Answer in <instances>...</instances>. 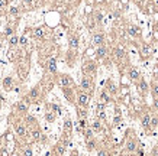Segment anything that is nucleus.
I'll list each match as a JSON object with an SVG mask.
<instances>
[{"label":"nucleus","instance_id":"f257e3e1","mask_svg":"<svg viewBox=\"0 0 158 156\" xmlns=\"http://www.w3.org/2000/svg\"><path fill=\"white\" fill-rule=\"evenodd\" d=\"M90 103V96L84 93V91H81L79 93V96H77V104H79L80 107H83V109H86L87 106Z\"/></svg>","mask_w":158,"mask_h":156},{"label":"nucleus","instance_id":"f03ea898","mask_svg":"<svg viewBox=\"0 0 158 156\" xmlns=\"http://www.w3.org/2000/svg\"><path fill=\"white\" fill-rule=\"evenodd\" d=\"M58 83L62 88H68V87H71V85L74 84V81H72V78L70 77V75H61L58 80Z\"/></svg>","mask_w":158,"mask_h":156},{"label":"nucleus","instance_id":"7ed1b4c3","mask_svg":"<svg viewBox=\"0 0 158 156\" xmlns=\"http://www.w3.org/2000/svg\"><path fill=\"white\" fill-rule=\"evenodd\" d=\"M28 103H31V101H38V98H39V88L38 87H33L32 90L29 91V94H28Z\"/></svg>","mask_w":158,"mask_h":156},{"label":"nucleus","instance_id":"20e7f679","mask_svg":"<svg viewBox=\"0 0 158 156\" xmlns=\"http://www.w3.org/2000/svg\"><path fill=\"white\" fill-rule=\"evenodd\" d=\"M93 44L97 46H102L105 44V35L103 33H94L93 35Z\"/></svg>","mask_w":158,"mask_h":156},{"label":"nucleus","instance_id":"39448f33","mask_svg":"<svg viewBox=\"0 0 158 156\" xmlns=\"http://www.w3.org/2000/svg\"><path fill=\"white\" fill-rule=\"evenodd\" d=\"M81 90L83 91H90L92 90V81H90V78L87 77H83V80H81Z\"/></svg>","mask_w":158,"mask_h":156},{"label":"nucleus","instance_id":"423d86ee","mask_svg":"<svg viewBox=\"0 0 158 156\" xmlns=\"http://www.w3.org/2000/svg\"><path fill=\"white\" fill-rule=\"evenodd\" d=\"M16 109H18V111H20V113H26V111L29 110V104H28L25 100H22V101H19V103L16 104Z\"/></svg>","mask_w":158,"mask_h":156},{"label":"nucleus","instance_id":"0eeeda50","mask_svg":"<svg viewBox=\"0 0 158 156\" xmlns=\"http://www.w3.org/2000/svg\"><path fill=\"white\" fill-rule=\"evenodd\" d=\"M46 68H48V71H49V72H55V71H57V61H55V58H49V59H48V62H46Z\"/></svg>","mask_w":158,"mask_h":156},{"label":"nucleus","instance_id":"6e6552de","mask_svg":"<svg viewBox=\"0 0 158 156\" xmlns=\"http://www.w3.org/2000/svg\"><path fill=\"white\" fill-rule=\"evenodd\" d=\"M106 54H107V49H106V46H99L97 48V51H96V57L99 59H102V58H105L106 57Z\"/></svg>","mask_w":158,"mask_h":156},{"label":"nucleus","instance_id":"1a4fd4ad","mask_svg":"<svg viewBox=\"0 0 158 156\" xmlns=\"http://www.w3.org/2000/svg\"><path fill=\"white\" fill-rule=\"evenodd\" d=\"M70 49H72V51H76L77 48H79V38L77 36H71L70 38Z\"/></svg>","mask_w":158,"mask_h":156},{"label":"nucleus","instance_id":"9d476101","mask_svg":"<svg viewBox=\"0 0 158 156\" xmlns=\"http://www.w3.org/2000/svg\"><path fill=\"white\" fill-rule=\"evenodd\" d=\"M64 152H66V145L61 142L58 143L57 146H55V153H57V156H62L64 155Z\"/></svg>","mask_w":158,"mask_h":156},{"label":"nucleus","instance_id":"9b49d317","mask_svg":"<svg viewBox=\"0 0 158 156\" xmlns=\"http://www.w3.org/2000/svg\"><path fill=\"white\" fill-rule=\"evenodd\" d=\"M71 130H72V122L70 119H67L66 122H64V133H66V135H70Z\"/></svg>","mask_w":158,"mask_h":156},{"label":"nucleus","instance_id":"f8f14e48","mask_svg":"<svg viewBox=\"0 0 158 156\" xmlns=\"http://www.w3.org/2000/svg\"><path fill=\"white\" fill-rule=\"evenodd\" d=\"M15 130H16V133H18L19 136H25V135H26V127L20 123L15 126Z\"/></svg>","mask_w":158,"mask_h":156},{"label":"nucleus","instance_id":"ddd939ff","mask_svg":"<svg viewBox=\"0 0 158 156\" xmlns=\"http://www.w3.org/2000/svg\"><path fill=\"white\" fill-rule=\"evenodd\" d=\"M12 84H13V78L12 77H6L3 80V87H5L6 90H10V88H12Z\"/></svg>","mask_w":158,"mask_h":156},{"label":"nucleus","instance_id":"4468645a","mask_svg":"<svg viewBox=\"0 0 158 156\" xmlns=\"http://www.w3.org/2000/svg\"><path fill=\"white\" fill-rule=\"evenodd\" d=\"M125 51H123V49H122V48H116V49H115V57H116V58L118 59H123L125 58Z\"/></svg>","mask_w":158,"mask_h":156},{"label":"nucleus","instance_id":"2eb2a0df","mask_svg":"<svg viewBox=\"0 0 158 156\" xmlns=\"http://www.w3.org/2000/svg\"><path fill=\"white\" fill-rule=\"evenodd\" d=\"M96 71V65L93 62H87L84 64V72H94Z\"/></svg>","mask_w":158,"mask_h":156},{"label":"nucleus","instance_id":"dca6fc26","mask_svg":"<svg viewBox=\"0 0 158 156\" xmlns=\"http://www.w3.org/2000/svg\"><path fill=\"white\" fill-rule=\"evenodd\" d=\"M45 120L48 123H52L54 120H55V113L54 111H46L45 113Z\"/></svg>","mask_w":158,"mask_h":156},{"label":"nucleus","instance_id":"f3484780","mask_svg":"<svg viewBox=\"0 0 158 156\" xmlns=\"http://www.w3.org/2000/svg\"><path fill=\"white\" fill-rule=\"evenodd\" d=\"M110 100V97H109V94H107V91H102V94H100V103H103V104H106L107 101Z\"/></svg>","mask_w":158,"mask_h":156},{"label":"nucleus","instance_id":"a211bd4d","mask_svg":"<svg viewBox=\"0 0 158 156\" xmlns=\"http://www.w3.org/2000/svg\"><path fill=\"white\" fill-rule=\"evenodd\" d=\"M106 91H107V93H110V94H115V93H116V87H115V84H113L112 81H107Z\"/></svg>","mask_w":158,"mask_h":156},{"label":"nucleus","instance_id":"6ab92c4d","mask_svg":"<svg viewBox=\"0 0 158 156\" xmlns=\"http://www.w3.org/2000/svg\"><path fill=\"white\" fill-rule=\"evenodd\" d=\"M126 149L129 150V152H135V149H136V143H135V140H129L128 142V145H126Z\"/></svg>","mask_w":158,"mask_h":156},{"label":"nucleus","instance_id":"aec40b11","mask_svg":"<svg viewBox=\"0 0 158 156\" xmlns=\"http://www.w3.org/2000/svg\"><path fill=\"white\" fill-rule=\"evenodd\" d=\"M86 143H87V149L89 150H93L96 148V140L94 139H89V140H86Z\"/></svg>","mask_w":158,"mask_h":156},{"label":"nucleus","instance_id":"412c9836","mask_svg":"<svg viewBox=\"0 0 158 156\" xmlns=\"http://www.w3.org/2000/svg\"><path fill=\"white\" fill-rule=\"evenodd\" d=\"M33 36H35V38H42V36H44V31H42V29H41V28H36V29H33Z\"/></svg>","mask_w":158,"mask_h":156},{"label":"nucleus","instance_id":"4be33fe9","mask_svg":"<svg viewBox=\"0 0 158 156\" xmlns=\"http://www.w3.org/2000/svg\"><path fill=\"white\" fill-rule=\"evenodd\" d=\"M129 77H131V80H138L139 78L138 70H131V71H129Z\"/></svg>","mask_w":158,"mask_h":156},{"label":"nucleus","instance_id":"5701e85b","mask_svg":"<svg viewBox=\"0 0 158 156\" xmlns=\"http://www.w3.org/2000/svg\"><path fill=\"white\" fill-rule=\"evenodd\" d=\"M32 137L35 139V140H41V139H42V133H41V130H33Z\"/></svg>","mask_w":158,"mask_h":156},{"label":"nucleus","instance_id":"b1692460","mask_svg":"<svg viewBox=\"0 0 158 156\" xmlns=\"http://www.w3.org/2000/svg\"><path fill=\"white\" fill-rule=\"evenodd\" d=\"M9 44H10V46H16L18 45V44H19V38H18V36H12V38L9 39Z\"/></svg>","mask_w":158,"mask_h":156},{"label":"nucleus","instance_id":"393cba45","mask_svg":"<svg viewBox=\"0 0 158 156\" xmlns=\"http://www.w3.org/2000/svg\"><path fill=\"white\" fill-rule=\"evenodd\" d=\"M139 90H141V93H146L148 91V84L145 81H141L139 83Z\"/></svg>","mask_w":158,"mask_h":156},{"label":"nucleus","instance_id":"a878e982","mask_svg":"<svg viewBox=\"0 0 158 156\" xmlns=\"http://www.w3.org/2000/svg\"><path fill=\"white\" fill-rule=\"evenodd\" d=\"M150 122H151V117L148 116V114L145 117H142V126H144V127H148V126H150Z\"/></svg>","mask_w":158,"mask_h":156},{"label":"nucleus","instance_id":"bb28decb","mask_svg":"<svg viewBox=\"0 0 158 156\" xmlns=\"http://www.w3.org/2000/svg\"><path fill=\"white\" fill-rule=\"evenodd\" d=\"M79 117H80V119H87V110H86V109L80 107V110H79Z\"/></svg>","mask_w":158,"mask_h":156},{"label":"nucleus","instance_id":"cd10ccee","mask_svg":"<svg viewBox=\"0 0 158 156\" xmlns=\"http://www.w3.org/2000/svg\"><path fill=\"white\" fill-rule=\"evenodd\" d=\"M100 129H102V123H100V120H96V122H93L92 130H100Z\"/></svg>","mask_w":158,"mask_h":156},{"label":"nucleus","instance_id":"c85d7f7f","mask_svg":"<svg viewBox=\"0 0 158 156\" xmlns=\"http://www.w3.org/2000/svg\"><path fill=\"white\" fill-rule=\"evenodd\" d=\"M129 33H131V35H135V36H138L141 32H139V29L136 28V26H131V28H129Z\"/></svg>","mask_w":158,"mask_h":156},{"label":"nucleus","instance_id":"c756f323","mask_svg":"<svg viewBox=\"0 0 158 156\" xmlns=\"http://www.w3.org/2000/svg\"><path fill=\"white\" fill-rule=\"evenodd\" d=\"M84 137H86V140L93 139V130L92 129H86V130H84Z\"/></svg>","mask_w":158,"mask_h":156},{"label":"nucleus","instance_id":"7c9ffc66","mask_svg":"<svg viewBox=\"0 0 158 156\" xmlns=\"http://www.w3.org/2000/svg\"><path fill=\"white\" fill-rule=\"evenodd\" d=\"M22 5H23L25 9H32L33 2H32V0H23V2H22Z\"/></svg>","mask_w":158,"mask_h":156},{"label":"nucleus","instance_id":"2f4dec72","mask_svg":"<svg viewBox=\"0 0 158 156\" xmlns=\"http://www.w3.org/2000/svg\"><path fill=\"white\" fill-rule=\"evenodd\" d=\"M9 13H10L12 16H18V15H19V9H18V7H10V9H9Z\"/></svg>","mask_w":158,"mask_h":156},{"label":"nucleus","instance_id":"473e14b6","mask_svg":"<svg viewBox=\"0 0 158 156\" xmlns=\"http://www.w3.org/2000/svg\"><path fill=\"white\" fill-rule=\"evenodd\" d=\"M79 124H80V129H86L87 127V120L86 119H80Z\"/></svg>","mask_w":158,"mask_h":156},{"label":"nucleus","instance_id":"72a5a7b5","mask_svg":"<svg viewBox=\"0 0 158 156\" xmlns=\"http://www.w3.org/2000/svg\"><path fill=\"white\" fill-rule=\"evenodd\" d=\"M23 156H33L32 149H31V148H25V150H23Z\"/></svg>","mask_w":158,"mask_h":156},{"label":"nucleus","instance_id":"f704fd0d","mask_svg":"<svg viewBox=\"0 0 158 156\" xmlns=\"http://www.w3.org/2000/svg\"><path fill=\"white\" fill-rule=\"evenodd\" d=\"M51 109L54 110V113H61V107L57 104H51Z\"/></svg>","mask_w":158,"mask_h":156},{"label":"nucleus","instance_id":"c9c22d12","mask_svg":"<svg viewBox=\"0 0 158 156\" xmlns=\"http://www.w3.org/2000/svg\"><path fill=\"white\" fill-rule=\"evenodd\" d=\"M7 7V0H0V12Z\"/></svg>","mask_w":158,"mask_h":156},{"label":"nucleus","instance_id":"e433bc0d","mask_svg":"<svg viewBox=\"0 0 158 156\" xmlns=\"http://www.w3.org/2000/svg\"><path fill=\"white\" fill-rule=\"evenodd\" d=\"M152 93H154L155 97H158V84H154V87H152Z\"/></svg>","mask_w":158,"mask_h":156},{"label":"nucleus","instance_id":"4c0bfd02","mask_svg":"<svg viewBox=\"0 0 158 156\" xmlns=\"http://www.w3.org/2000/svg\"><path fill=\"white\" fill-rule=\"evenodd\" d=\"M5 33H6L7 36H10V35L13 33V29H12L10 26H7V28H6V31H5Z\"/></svg>","mask_w":158,"mask_h":156},{"label":"nucleus","instance_id":"58836bf2","mask_svg":"<svg viewBox=\"0 0 158 156\" xmlns=\"http://www.w3.org/2000/svg\"><path fill=\"white\" fill-rule=\"evenodd\" d=\"M97 156H107V152H106L105 149H100L99 152H97Z\"/></svg>","mask_w":158,"mask_h":156},{"label":"nucleus","instance_id":"ea45409f","mask_svg":"<svg viewBox=\"0 0 158 156\" xmlns=\"http://www.w3.org/2000/svg\"><path fill=\"white\" fill-rule=\"evenodd\" d=\"M19 44H20V45H26V44H28L26 38H25V36H22V38L19 39Z\"/></svg>","mask_w":158,"mask_h":156},{"label":"nucleus","instance_id":"a19ab883","mask_svg":"<svg viewBox=\"0 0 158 156\" xmlns=\"http://www.w3.org/2000/svg\"><path fill=\"white\" fill-rule=\"evenodd\" d=\"M157 123H158V119H152L151 122H150V124H151L152 127H155V126H157Z\"/></svg>","mask_w":158,"mask_h":156},{"label":"nucleus","instance_id":"79ce46f5","mask_svg":"<svg viewBox=\"0 0 158 156\" xmlns=\"http://www.w3.org/2000/svg\"><path fill=\"white\" fill-rule=\"evenodd\" d=\"M99 117H100V120H105V119H106L105 111H99Z\"/></svg>","mask_w":158,"mask_h":156},{"label":"nucleus","instance_id":"37998d69","mask_svg":"<svg viewBox=\"0 0 158 156\" xmlns=\"http://www.w3.org/2000/svg\"><path fill=\"white\" fill-rule=\"evenodd\" d=\"M154 107L158 110V100H155V101H154Z\"/></svg>","mask_w":158,"mask_h":156},{"label":"nucleus","instance_id":"c03bdc74","mask_svg":"<svg viewBox=\"0 0 158 156\" xmlns=\"http://www.w3.org/2000/svg\"><path fill=\"white\" fill-rule=\"evenodd\" d=\"M139 156H145V155H144V152H142V150H139Z\"/></svg>","mask_w":158,"mask_h":156},{"label":"nucleus","instance_id":"a18cd8bd","mask_svg":"<svg viewBox=\"0 0 158 156\" xmlns=\"http://www.w3.org/2000/svg\"><path fill=\"white\" fill-rule=\"evenodd\" d=\"M71 156H77V152H72V155Z\"/></svg>","mask_w":158,"mask_h":156},{"label":"nucleus","instance_id":"49530a36","mask_svg":"<svg viewBox=\"0 0 158 156\" xmlns=\"http://www.w3.org/2000/svg\"><path fill=\"white\" fill-rule=\"evenodd\" d=\"M0 18H2V12H0Z\"/></svg>","mask_w":158,"mask_h":156},{"label":"nucleus","instance_id":"de8ad7c7","mask_svg":"<svg viewBox=\"0 0 158 156\" xmlns=\"http://www.w3.org/2000/svg\"><path fill=\"white\" fill-rule=\"evenodd\" d=\"M148 156H152V155H148Z\"/></svg>","mask_w":158,"mask_h":156},{"label":"nucleus","instance_id":"09e8293b","mask_svg":"<svg viewBox=\"0 0 158 156\" xmlns=\"http://www.w3.org/2000/svg\"><path fill=\"white\" fill-rule=\"evenodd\" d=\"M18 156H19V155H18Z\"/></svg>","mask_w":158,"mask_h":156}]
</instances>
